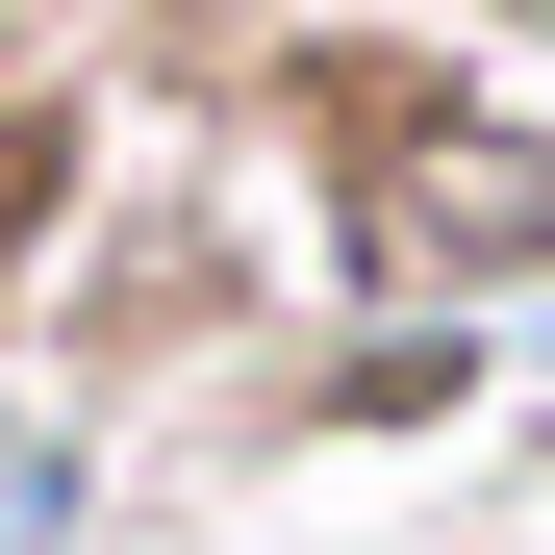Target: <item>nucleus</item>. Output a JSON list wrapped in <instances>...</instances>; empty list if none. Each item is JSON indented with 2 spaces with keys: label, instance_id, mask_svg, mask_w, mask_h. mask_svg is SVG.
Here are the masks:
<instances>
[{
  "label": "nucleus",
  "instance_id": "nucleus-1",
  "mask_svg": "<svg viewBox=\"0 0 555 555\" xmlns=\"http://www.w3.org/2000/svg\"><path fill=\"white\" fill-rule=\"evenodd\" d=\"M379 278H404L429 328H480L505 278H555V152L530 127H404L379 152Z\"/></svg>",
  "mask_w": 555,
  "mask_h": 555
},
{
  "label": "nucleus",
  "instance_id": "nucleus-2",
  "mask_svg": "<svg viewBox=\"0 0 555 555\" xmlns=\"http://www.w3.org/2000/svg\"><path fill=\"white\" fill-rule=\"evenodd\" d=\"M328 404H353V429H429V404H480V328H429V304H379V328L328 353Z\"/></svg>",
  "mask_w": 555,
  "mask_h": 555
},
{
  "label": "nucleus",
  "instance_id": "nucleus-3",
  "mask_svg": "<svg viewBox=\"0 0 555 555\" xmlns=\"http://www.w3.org/2000/svg\"><path fill=\"white\" fill-rule=\"evenodd\" d=\"M76 530V429H0V555H51Z\"/></svg>",
  "mask_w": 555,
  "mask_h": 555
},
{
  "label": "nucleus",
  "instance_id": "nucleus-4",
  "mask_svg": "<svg viewBox=\"0 0 555 555\" xmlns=\"http://www.w3.org/2000/svg\"><path fill=\"white\" fill-rule=\"evenodd\" d=\"M51 228V127H0V253H26Z\"/></svg>",
  "mask_w": 555,
  "mask_h": 555
}]
</instances>
